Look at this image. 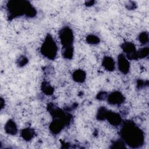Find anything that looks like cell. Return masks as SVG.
<instances>
[{"label":"cell","mask_w":149,"mask_h":149,"mask_svg":"<svg viewBox=\"0 0 149 149\" xmlns=\"http://www.w3.org/2000/svg\"><path fill=\"white\" fill-rule=\"evenodd\" d=\"M125 55L129 60L136 59V48L134 44L130 42H124L121 47Z\"/></svg>","instance_id":"5"},{"label":"cell","mask_w":149,"mask_h":149,"mask_svg":"<svg viewBox=\"0 0 149 149\" xmlns=\"http://www.w3.org/2000/svg\"><path fill=\"white\" fill-rule=\"evenodd\" d=\"M108 95V94L106 92L101 91V92H100L99 93L97 94L96 98H97V100H100V101L105 100H107Z\"/></svg>","instance_id":"21"},{"label":"cell","mask_w":149,"mask_h":149,"mask_svg":"<svg viewBox=\"0 0 149 149\" xmlns=\"http://www.w3.org/2000/svg\"><path fill=\"white\" fill-rule=\"evenodd\" d=\"M9 19H14L22 16L33 17L37 11L34 6L26 1H10L6 5Z\"/></svg>","instance_id":"2"},{"label":"cell","mask_w":149,"mask_h":149,"mask_svg":"<svg viewBox=\"0 0 149 149\" xmlns=\"http://www.w3.org/2000/svg\"><path fill=\"white\" fill-rule=\"evenodd\" d=\"M102 66L106 70L112 72L115 69V62L112 57L106 56L102 59Z\"/></svg>","instance_id":"11"},{"label":"cell","mask_w":149,"mask_h":149,"mask_svg":"<svg viewBox=\"0 0 149 149\" xmlns=\"http://www.w3.org/2000/svg\"><path fill=\"white\" fill-rule=\"evenodd\" d=\"M41 90L46 95H51L53 94L54 89L48 82L44 81L41 84Z\"/></svg>","instance_id":"14"},{"label":"cell","mask_w":149,"mask_h":149,"mask_svg":"<svg viewBox=\"0 0 149 149\" xmlns=\"http://www.w3.org/2000/svg\"><path fill=\"white\" fill-rule=\"evenodd\" d=\"M106 120H107L111 125L114 126L120 125L122 121V117L118 113L111 111H108L107 115Z\"/></svg>","instance_id":"9"},{"label":"cell","mask_w":149,"mask_h":149,"mask_svg":"<svg viewBox=\"0 0 149 149\" xmlns=\"http://www.w3.org/2000/svg\"><path fill=\"white\" fill-rule=\"evenodd\" d=\"M41 54L49 60L55 59L58 53V46L54 38L51 35H47L40 48Z\"/></svg>","instance_id":"3"},{"label":"cell","mask_w":149,"mask_h":149,"mask_svg":"<svg viewBox=\"0 0 149 149\" xmlns=\"http://www.w3.org/2000/svg\"><path fill=\"white\" fill-rule=\"evenodd\" d=\"M4 130L9 135L15 136L17 133V127L15 122L13 119H9L4 126Z\"/></svg>","instance_id":"10"},{"label":"cell","mask_w":149,"mask_h":149,"mask_svg":"<svg viewBox=\"0 0 149 149\" xmlns=\"http://www.w3.org/2000/svg\"><path fill=\"white\" fill-rule=\"evenodd\" d=\"M125 98L123 95L118 91H115L108 95L107 101L111 105H119L123 103Z\"/></svg>","instance_id":"6"},{"label":"cell","mask_w":149,"mask_h":149,"mask_svg":"<svg viewBox=\"0 0 149 149\" xmlns=\"http://www.w3.org/2000/svg\"><path fill=\"white\" fill-rule=\"evenodd\" d=\"M59 38L62 46V51L73 49L74 35L72 29L69 27H64L59 31Z\"/></svg>","instance_id":"4"},{"label":"cell","mask_w":149,"mask_h":149,"mask_svg":"<svg viewBox=\"0 0 149 149\" xmlns=\"http://www.w3.org/2000/svg\"><path fill=\"white\" fill-rule=\"evenodd\" d=\"M69 125L68 123L62 119H53V120L49 125V130L53 134H59L66 126Z\"/></svg>","instance_id":"7"},{"label":"cell","mask_w":149,"mask_h":149,"mask_svg":"<svg viewBox=\"0 0 149 149\" xmlns=\"http://www.w3.org/2000/svg\"><path fill=\"white\" fill-rule=\"evenodd\" d=\"M108 110L105 107H101L97 111V119L98 120H106V117Z\"/></svg>","instance_id":"15"},{"label":"cell","mask_w":149,"mask_h":149,"mask_svg":"<svg viewBox=\"0 0 149 149\" xmlns=\"http://www.w3.org/2000/svg\"><path fill=\"white\" fill-rule=\"evenodd\" d=\"M138 40L142 45H146L148 43V33L147 31H143L139 34Z\"/></svg>","instance_id":"17"},{"label":"cell","mask_w":149,"mask_h":149,"mask_svg":"<svg viewBox=\"0 0 149 149\" xmlns=\"http://www.w3.org/2000/svg\"><path fill=\"white\" fill-rule=\"evenodd\" d=\"M118 68L119 70L124 74L129 72L130 68L129 60L123 54H119L118 56Z\"/></svg>","instance_id":"8"},{"label":"cell","mask_w":149,"mask_h":149,"mask_svg":"<svg viewBox=\"0 0 149 149\" xmlns=\"http://www.w3.org/2000/svg\"><path fill=\"white\" fill-rule=\"evenodd\" d=\"M125 147H126V144L121 139L119 140H116V141H113L111 144V148H125Z\"/></svg>","instance_id":"19"},{"label":"cell","mask_w":149,"mask_h":149,"mask_svg":"<svg viewBox=\"0 0 149 149\" xmlns=\"http://www.w3.org/2000/svg\"><path fill=\"white\" fill-rule=\"evenodd\" d=\"M137 84L139 88H142L145 86V82L143 80H139Z\"/></svg>","instance_id":"22"},{"label":"cell","mask_w":149,"mask_h":149,"mask_svg":"<svg viewBox=\"0 0 149 149\" xmlns=\"http://www.w3.org/2000/svg\"><path fill=\"white\" fill-rule=\"evenodd\" d=\"M73 79L77 83H83L86 78V72L81 69H77L75 70L72 74Z\"/></svg>","instance_id":"13"},{"label":"cell","mask_w":149,"mask_h":149,"mask_svg":"<svg viewBox=\"0 0 149 149\" xmlns=\"http://www.w3.org/2000/svg\"><path fill=\"white\" fill-rule=\"evenodd\" d=\"M28 61H29V60L27 58V57H26L24 55H22V56H20L18 58V59L17 61V63L19 66L23 67V66H25L28 63Z\"/></svg>","instance_id":"20"},{"label":"cell","mask_w":149,"mask_h":149,"mask_svg":"<svg viewBox=\"0 0 149 149\" xmlns=\"http://www.w3.org/2000/svg\"><path fill=\"white\" fill-rule=\"evenodd\" d=\"M86 41L90 44L96 45L100 42V40L98 36L94 34H89L86 37Z\"/></svg>","instance_id":"18"},{"label":"cell","mask_w":149,"mask_h":149,"mask_svg":"<svg viewBox=\"0 0 149 149\" xmlns=\"http://www.w3.org/2000/svg\"><path fill=\"white\" fill-rule=\"evenodd\" d=\"M35 134V131L33 129L30 127H26L22 130L20 132V136L25 141H30L33 139Z\"/></svg>","instance_id":"12"},{"label":"cell","mask_w":149,"mask_h":149,"mask_svg":"<svg viewBox=\"0 0 149 149\" xmlns=\"http://www.w3.org/2000/svg\"><path fill=\"white\" fill-rule=\"evenodd\" d=\"M120 136L125 144L133 148H140L144 143L143 131L131 121H127L122 125Z\"/></svg>","instance_id":"1"},{"label":"cell","mask_w":149,"mask_h":149,"mask_svg":"<svg viewBox=\"0 0 149 149\" xmlns=\"http://www.w3.org/2000/svg\"><path fill=\"white\" fill-rule=\"evenodd\" d=\"M149 49L148 47L140 48L136 51V59H143L148 55Z\"/></svg>","instance_id":"16"}]
</instances>
